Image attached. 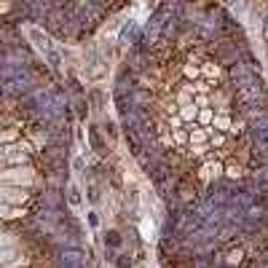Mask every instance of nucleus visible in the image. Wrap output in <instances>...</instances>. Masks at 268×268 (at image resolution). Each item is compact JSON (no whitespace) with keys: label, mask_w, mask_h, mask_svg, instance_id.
Wrapping results in <instances>:
<instances>
[{"label":"nucleus","mask_w":268,"mask_h":268,"mask_svg":"<svg viewBox=\"0 0 268 268\" xmlns=\"http://www.w3.org/2000/svg\"><path fill=\"white\" fill-rule=\"evenodd\" d=\"M35 153V145L30 140H19L14 145H3L0 159H3V169H17V167H30V159Z\"/></svg>","instance_id":"1"},{"label":"nucleus","mask_w":268,"mask_h":268,"mask_svg":"<svg viewBox=\"0 0 268 268\" xmlns=\"http://www.w3.org/2000/svg\"><path fill=\"white\" fill-rule=\"evenodd\" d=\"M3 185H17V188H33L38 183V172L33 167H17V169H3Z\"/></svg>","instance_id":"2"},{"label":"nucleus","mask_w":268,"mask_h":268,"mask_svg":"<svg viewBox=\"0 0 268 268\" xmlns=\"http://www.w3.org/2000/svg\"><path fill=\"white\" fill-rule=\"evenodd\" d=\"M0 199H3V204H9V207H25V204L33 199V193H30L27 188L3 185V188H0Z\"/></svg>","instance_id":"3"},{"label":"nucleus","mask_w":268,"mask_h":268,"mask_svg":"<svg viewBox=\"0 0 268 268\" xmlns=\"http://www.w3.org/2000/svg\"><path fill=\"white\" fill-rule=\"evenodd\" d=\"M59 268H83V255L75 247H67L59 252Z\"/></svg>","instance_id":"4"},{"label":"nucleus","mask_w":268,"mask_h":268,"mask_svg":"<svg viewBox=\"0 0 268 268\" xmlns=\"http://www.w3.org/2000/svg\"><path fill=\"white\" fill-rule=\"evenodd\" d=\"M188 129H191V145H207V143H212V126H209V129H204V126L193 123V126H188Z\"/></svg>","instance_id":"5"},{"label":"nucleus","mask_w":268,"mask_h":268,"mask_svg":"<svg viewBox=\"0 0 268 268\" xmlns=\"http://www.w3.org/2000/svg\"><path fill=\"white\" fill-rule=\"evenodd\" d=\"M212 129H215V131H223V134H231L233 118L228 115V113H217V115H215V123H212Z\"/></svg>","instance_id":"6"},{"label":"nucleus","mask_w":268,"mask_h":268,"mask_svg":"<svg viewBox=\"0 0 268 268\" xmlns=\"http://www.w3.org/2000/svg\"><path fill=\"white\" fill-rule=\"evenodd\" d=\"M223 260H225V268H236L244 260V247H231V249L225 252Z\"/></svg>","instance_id":"7"},{"label":"nucleus","mask_w":268,"mask_h":268,"mask_svg":"<svg viewBox=\"0 0 268 268\" xmlns=\"http://www.w3.org/2000/svg\"><path fill=\"white\" fill-rule=\"evenodd\" d=\"M201 75L209 78V81H217V78H223V67H220L217 62H207V65L201 67Z\"/></svg>","instance_id":"8"},{"label":"nucleus","mask_w":268,"mask_h":268,"mask_svg":"<svg viewBox=\"0 0 268 268\" xmlns=\"http://www.w3.org/2000/svg\"><path fill=\"white\" fill-rule=\"evenodd\" d=\"M0 212H3L6 220H17V217H27V215H30L25 207H9V204H3V207H0Z\"/></svg>","instance_id":"9"},{"label":"nucleus","mask_w":268,"mask_h":268,"mask_svg":"<svg viewBox=\"0 0 268 268\" xmlns=\"http://www.w3.org/2000/svg\"><path fill=\"white\" fill-rule=\"evenodd\" d=\"M19 126H6L3 129V137H0V143L3 145H14V143H19Z\"/></svg>","instance_id":"10"},{"label":"nucleus","mask_w":268,"mask_h":268,"mask_svg":"<svg viewBox=\"0 0 268 268\" xmlns=\"http://www.w3.org/2000/svg\"><path fill=\"white\" fill-rule=\"evenodd\" d=\"M177 115L183 118L185 123H188V121H193V123H196V121H199V107H196V102H193V105H188V107H180V110H177Z\"/></svg>","instance_id":"11"},{"label":"nucleus","mask_w":268,"mask_h":268,"mask_svg":"<svg viewBox=\"0 0 268 268\" xmlns=\"http://www.w3.org/2000/svg\"><path fill=\"white\" fill-rule=\"evenodd\" d=\"M215 110H212V107H201L199 110V121H196V123H199V126H204V129H209V123H215Z\"/></svg>","instance_id":"12"},{"label":"nucleus","mask_w":268,"mask_h":268,"mask_svg":"<svg viewBox=\"0 0 268 268\" xmlns=\"http://www.w3.org/2000/svg\"><path fill=\"white\" fill-rule=\"evenodd\" d=\"M225 177H228V180H241V177H247V172L241 169V164L231 161V164L225 167Z\"/></svg>","instance_id":"13"},{"label":"nucleus","mask_w":268,"mask_h":268,"mask_svg":"<svg viewBox=\"0 0 268 268\" xmlns=\"http://www.w3.org/2000/svg\"><path fill=\"white\" fill-rule=\"evenodd\" d=\"M172 137H175V148H183L185 143L191 145V129H177V131H172Z\"/></svg>","instance_id":"14"},{"label":"nucleus","mask_w":268,"mask_h":268,"mask_svg":"<svg viewBox=\"0 0 268 268\" xmlns=\"http://www.w3.org/2000/svg\"><path fill=\"white\" fill-rule=\"evenodd\" d=\"M105 244H107L110 249H121L123 239H121V233H118V231H107L105 233Z\"/></svg>","instance_id":"15"},{"label":"nucleus","mask_w":268,"mask_h":268,"mask_svg":"<svg viewBox=\"0 0 268 268\" xmlns=\"http://www.w3.org/2000/svg\"><path fill=\"white\" fill-rule=\"evenodd\" d=\"M183 73H185V78H199L201 75V67L196 65V62H188V65L183 67Z\"/></svg>","instance_id":"16"},{"label":"nucleus","mask_w":268,"mask_h":268,"mask_svg":"<svg viewBox=\"0 0 268 268\" xmlns=\"http://www.w3.org/2000/svg\"><path fill=\"white\" fill-rule=\"evenodd\" d=\"M169 129L177 131V129H185V121L180 115H169Z\"/></svg>","instance_id":"17"},{"label":"nucleus","mask_w":268,"mask_h":268,"mask_svg":"<svg viewBox=\"0 0 268 268\" xmlns=\"http://www.w3.org/2000/svg\"><path fill=\"white\" fill-rule=\"evenodd\" d=\"M143 233H145V239H156V228L151 220H143Z\"/></svg>","instance_id":"18"},{"label":"nucleus","mask_w":268,"mask_h":268,"mask_svg":"<svg viewBox=\"0 0 268 268\" xmlns=\"http://www.w3.org/2000/svg\"><path fill=\"white\" fill-rule=\"evenodd\" d=\"M91 145H94V151L105 153V145H102V140H99V134H97V129H91Z\"/></svg>","instance_id":"19"},{"label":"nucleus","mask_w":268,"mask_h":268,"mask_svg":"<svg viewBox=\"0 0 268 268\" xmlns=\"http://www.w3.org/2000/svg\"><path fill=\"white\" fill-rule=\"evenodd\" d=\"M70 204H81V191H78V185H70Z\"/></svg>","instance_id":"20"},{"label":"nucleus","mask_w":268,"mask_h":268,"mask_svg":"<svg viewBox=\"0 0 268 268\" xmlns=\"http://www.w3.org/2000/svg\"><path fill=\"white\" fill-rule=\"evenodd\" d=\"M131 265V257L129 255H118V268H129Z\"/></svg>","instance_id":"21"},{"label":"nucleus","mask_w":268,"mask_h":268,"mask_svg":"<svg viewBox=\"0 0 268 268\" xmlns=\"http://www.w3.org/2000/svg\"><path fill=\"white\" fill-rule=\"evenodd\" d=\"M89 199H91L94 204L99 201V191H97V185H89Z\"/></svg>","instance_id":"22"},{"label":"nucleus","mask_w":268,"mask_h":268,"mask_svg":"<svg viewBox=\"0 0 268 268\" xmlns=\"http://www.w3.org/2000/svg\"><path fill=\"white\" fill-rule=\"evenodd\" d=\"M89 223H91L94 228H97V225H99V217H97V212H89Z\"/></svg>","instance_id":"23"},{"label":"nucleus","mask_w":268,"mask_h":268,"mask_svg":"<svg viewBox=\"0 0 268 268\" xmlns=\"http://www.w3.org/2000/svg\"><path fill=\"white\" fill-rule=\"evenodd\" d=\"M73 167H75L78 172H83V159H75V161H73Z\"/></svg>","instance_id":"24"}]
</instances>
